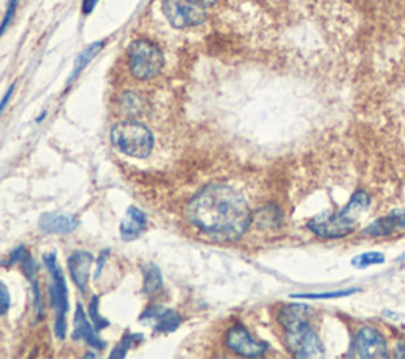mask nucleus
Instances as JSON below:
<instances>
[{
    "label": "nucleus",
    "instance_id": "7",
    "mask_svg": "<svg viewBox=\"0 0 405 359\" xmlns=\"http://www.w3.org/2000/svg\"><path fill=\"white\" fill-rule=\"evenodd\" d=\"M163 13L176 29L199 26L206 20V7L198 0H163Z\"/></svg>",
    "mask_w": 405,
    "mask_h": 359
},
{
    "label": "nucleus",
    "instance_id": "1",
    "mask_svg": "<svg viewBox=\"0 0 405 359\" xmlns=\"http://www.w3.org/2000/svg\"><path fill=\"white\" fill-rule=\"evenodd\" d=\"M187 215L192 225L211 239L233 243L249 229V204L238 190L228 185H209L190 199Z\"/></svg>",
    "mask_w": 405,
    "mask_h": 359
},
{
    "label": "nucleus",
    "instance_id": "14",
    "mask_svg": "<svg viewBox=\"0 0 405 359\" xmlns=\"http://www.w3.org/2000/svg\"><path fill=\"white\" fill-rule=\"evenodd\" d=\"M78 223L79 222L72 215L48 213L40 217L38 227L42 228L45 233L49 234H68L78 228Z\"/></svg>",
    "mask_w": 405,
    "mask_h": 359
},
{
    "label": "nucleus",
    "instance_id": "11",
    "mask_svg": "<svg viewBox=\"0 0 405 359\" xmlns=\"http://www.w3.org/2000/svg\"><path fill=\"white\" fill-rule=\"evenodd\" d=\"M92 255L86 250H76L68 258V270L75 282V285L79 288L81 293L86 291L87 282H89V270L92 264Z\"/></svg>",
    "mask_w": 405,
    "mask_h": 359
},
{
    "label": "nucleus",
    "instance_id": "29",
    "mask_svg": "<svg viewBox=\"0 0 405 359\" xmlns=\"http://www.w3.org/2000/svg\"><path fill=\"white\" fill-rule=\"evenodd\" d=\"M199 3L203 5V7H206V8H209V7H213V5L217 2V0H198Z\"/></svg>",
    "mask_w": 405,
    "mask_h": 359
},
{
    "label": "nucleus",
    "instance_id": "16",
    "mask_svg": "<svg viewBox=\"0 0 405 359\" xmlns=\"http://www.w3.org/2000/svg\"><path fill=\"white\" fill-rule=\"evenodd\" d=\"M103 45H105L103 41H95V43L89 45V46H87L86 49H83V51L79 52L78 57H76V61H75V66H73L72 73H70V76H68V81H67L68 84H70V82H72L73 79L78 78V76L81 75V72H83V70H84L87 66H89L92 59L98 54V51H102Z\"/></svg>",
    "mask_w": 405,
    "mask_h": 359
},
{
    "label": "nucleus",
    "instance_id": "19",
    "mask_svg": "<svg viewBox=\"0 0 405 359\" xmlns=\"http://www.w3.org/2000/svg\"><path fill=\"white\" fill-rule=\"evenodd\" d=\"M385 263V255L380 252H366V253H361V255L355 257L353 260H351V264H353L355 268H367V266H372V264H381Z\"/></svg>",
    "mask_w": 405,
    "mask_h": 359
},
{
    "label": "nucleus",
    "instance_id": "3",
    "mask_svg": "<svg viewBox=\"0 0 405 359\" xmlns=\"http://www.w3.org/2000/svg\"><path fill=\"white\" fill-rule=\"evenodd\" d=\"M111 144L121 154L133 158H146L154 147V137L144 123L124 121L111 128Z\"/></svg>",
    "mask_w": 405,
    "mask_h": 359
},
{
    "label": "nucleus",
    "instance_id": "8",
    "mask_svg": "<svg viewBox=\"0 0 405 359\" xmlns=\"http://www.w3.org/2000/svg\"><path fill=\"white\" fill-rule=\"evenodd\" d=\"M353 351L355 356L362 359L388 358V346H386L383 335L371 326H364L356 333Z\"/></svg>",
    "mask_w": 405,
    "mask_h": 359
},
{
    "label": "nucleus",
    "instance_id": "15",
    "mask_svg": "<svg viewBox=\"0 0 405 359\" xmlns=\"http://www.w3.org/2000/svg\"><path fill=\"white\" fill-rule=\"evenodd\" d=\"M399 228H405V211L402 213H395L390 214L388 217H383V219H379L377 222H374L364 229L362 234L366 236H388V234L395 233Z\"/></svg>",
    "mask_w": 405,
    "mask_h": 359
},
{
    "label": "nucleus",
    "instance_id": "25",
    "mask_svg": "<svg viewBox=\"0 0 405 359\" xmlns=\"http://www.w3.org/2000/svg\"><path fill=\"white\" fill-rule=\"evenodd\" d=\"M8 307H10V294H8L7 287L2 284V314L3 315L8 312Z\"/></svg>",
    "mask_w": 405,
    "mask_h": 359
},
{
    "label": "nucleus",
    "instance_id": "20",
    "mask_svg": "<svg viewBox=\"0 0 405 359\" xmlns=\"http://www.w3.org/2000/svg\"><path fill=\"white\" fill-rule=\"evenodd\" d=\"M141 339H143V335H141V334H125L124 337L121 339V342L117 344L114 351L111 353V358H116V359L125 358L127 351L132 349V345L135 342H138V340H141Z\"/></svg>",
    "mask_w": 405,
    "mask_h": 359
},
{
    "label": "nucleus",
    "instance_id": "22",
    "mask_svg": "<svg viewBox=\"0 0 405 359\" xmlns=\"http://www.w3.org/2000/svg\"><path fill=\"white\" fill-rule=\"evenodd\" d=\"M89 319L92 320L93 326H95L97 331H100V329H105L109 325V323L105 320L102 315H100V312H98V298L97 296H93L91 304H89Z\"/></svg>",
    "mask_w": 405,
    "mask_h": 359
},
{
    "label": "nucleus",
    "instance_id": "18",
    "mask_svg": "<svg viewBox=\"0 0 405 359\" xmlns=\"http://www.w3.org/2000/svg\"><path fill=\"white\" fill-rule=\"evenodd\" d=\"M119 105H121L122 113H125L128 116H137L143 111V100H141L137 93H133V92L122 93Z\"/></svg>",
    "mask_w": 405,
    "mask_h": 359
},
{
    "label": "nucleus",
    "instance_id": "24",
    "mask_svg": "<svg viewBox=\"0 0 405 359\" xmlns=\"http://www.w3.org/2000/svg\"><path fill=\"white\" fill-rule=\"evenodd\" d=\"M29 258V253L24 249V247H17L13 252L10 253V258H8V264H15V263H24Z\"/></svg>",
    "mask_w": 405,
    "mask_h": 359
},
{
    "label": "nucleus",
    "instance_id": "28",
    "mask_svg": "<svg viewBox=\"0 0 405 359\" xmlns=\"http://www.w3.org/2000/svg\"><path fill=\"white\" fill-rule=\"evenodd\" d=\"M396 358H405V345H397Z\"/></svg>",
    "mask_w": 405,
    "mask_h": 359
},
{
    "label": "nucleus",
    "instance_id": "13",
    "mask_svg": "<svg viewBox=\"0 0 405 359\" xmlns=\"http://www.w3.org/2000/svg\"><path fill=\"white\" fill-rule=\"evenodd\" d=\"M148 225V219L143 211L130 206L127 209L124 219L121 222V236L124 240H133L139 238V234L144 231Z\"/></svg>",
    "mask_w": 405,
    "mask_h": 359
},
{
    "label": "nucleus",
    "instance_id": "26",
    "mask_svg": "<svg viewBox=\"0 0 405 359\" xmlns=\"http://www.w3.org/2000/svg\"><path fill=\"white\" fill-rule=\"evenodd\" d=\"M98 0H83V13L84 15H91L93 8L97 7Z\"/></svg>",
    "mask_w": 405,
    "mask_h": 359
},
{
    "label": "nucleus",
    "instance_id": "27",
    "mask_svg": "<svg viewBox=\"0 0 405 359\" xmlns=\"http://www.w3.org/2000/svg\"><path fill=\"white\" fill-rule=\"evenodd\" d=\"M15 92V84H11L10 86V89L7 91V93L3 96V100H2V111H5V108H7V105H8V100L11 97V93Z\"/></svg>",
    "mask_w": 405,
    "mask_h": 359
},
{
    "label": "nucleus",
    "instance_id": "4",
    "mask_svg": "<svg viewBox=\"0 0 405 359\" xmlns=\"http://www.w3.org/2000/svg\"><path fill=\"white\" fill-rule=\"evenodd\" d=\"M128 68L135 78L149 81L162 72L165 66V57L162 49L149 40L138 38L128 46Z\"/></svg>",
    "mask_w": 405,
    "mask_h": 359
},
{
    "label": "nucleus",
    "instance_id": "10",
    "mask_svg": "<svg viewBox=\"0 0 405 359\" xmlns=\"http://www.w3.org/2000/svg\"><path fill=\"white\" fill-rule=\"evenodd\" d=\"M72 337L75 340H84L87 345L92 346V349H97V350L105 349V342L97 335V329L95 326H93V323L87 320V315L81 304L76 307L75 329H73Z\"/></svg>",
    "mask_w": 405,
    "mask_h": 359
},
{
    "label": "nucleus",
    "instance_id": "23",
    "mask_svg": "<svg viewBox=\"0 0 405 359\" xmlns=\"http://www.w3.org/2000/svg\"><path fill=\"white\" fill-rule=\"evenodd\" d=\"M17 2H20V0H7V11H5V16H3V21H2V33L7 32V27L11 22V20H13V16L16 13Z\"/></svg>",
    "mask_w": 405,
    "mask_h": 359
},
{
    "label": "nucleus",
    "instance_id": "5",
    "mask_svg": "<svg viewBox=\"0 0 405 359\" xmlns=\"http://www.w3.org/2000/svg\"><path fill=\"white\" fill-rule=\"evenodd\" d=\"M43 263L46 269L49 270V275H51L49 298H51V307L56 312V335L59 339H63L66 337V331H67L66 315L68 310L67 284H66V279H63L62 269L57 263L56 253H45Z\"/></svg>",
    "mask_w": 405,
    "mask_h": 359
},
{
    "label": "nucleus",
    "instance_id": "12",
    "mask_svg": "<svg viewBox=\"0 0 405 359\" xmlns=\"http://www.w3.org/2000/svg\"><path fill=\"white\" fill-rule=\"evenodd\" d=\"M139 320L154 321V325L152 326H154L155 333H171L174 331V329L179 328V323H181L179 315L176 314L174 310L163 309V307H154L148 312H144Z\"/></svg>",
    "mask_w": 405,
    "mask_h": 359
},
{
    "label": "nucleus",
    "instance_id": "6",
    "mask_svg": "<svg viewBox=\"0 0 405 359\" xmlns=\"http://www.w3.org/2000/svg\"><path fill=\"white\" fill-rule=\"evenodd\" d=\"M285 345L296 358L323 356V344L319 335L310 326V321L298 323L295 326L284 329Z\"/></svg>",
    "mask_w": 405,
    "mask_h": 359
},
{
    "label": "nucleus",
    "instance_id": "9",
    "mask_svg": "<svg viewBox=\"0 0 405 359\" xmlns=\"http://www.w3.org/2000/svg\"><path fill=\"white\" fill-rule=\"evenodd\" d=\"M227 345L236 355L245 358H260L268 351V344L252 337L247 329L240 325L233 326L227 334Z\"/></svg>",
    "mask_w": 405,
    "mask_h": 359
},
{
    "label": "nucleus",
    "instance_id": "21",
    "mask_svg": "<svg viewBox=\"0 0 405 359\" xmlns=\"http://www.w3.org/2000/svg\"><path fill=\"white\" fill-rule=\"evenodd\" d=\"M356 290H345V291H334V293H316V294H293V299H336L353 294Z\"/></svg>",
    "mask_w": 405,
    "mask_h": 359
},
{
    "label": "nucleus",
    "instance_id": "17",
    "mask_svg": "<svg viewBox=\"0 0 405 359\" xmlns=\"http://www.w3.org/2000/svg\"><path fill=\"white\" fill-rule=\"evenodd\" d=\"M141 273H143V291L154 294L162 290L163 282H162V273L155 264H143L141 266Z\"/></svg>",
    "mask_w": 405,
    "mask_h": 359
},
{
    "label": "nucleus",
    "instance_id": "2",
    "mask_svg": "<svg viewBox=\"0 0 405 359\" xmlns=\"http://www.w3.org/2000/svg\"><path fill=\"white\" fill-rule=\"evenodd\" d=\"M371 197L364 190H358L351 195L349 204L337 213H321L310 219L307 227L310 231L323 239H339L351 234L356 229L358 222L366 213Z\"/></svg>",
    "mask_w": 405,
    "mask_h": 359
}]
</instances>
